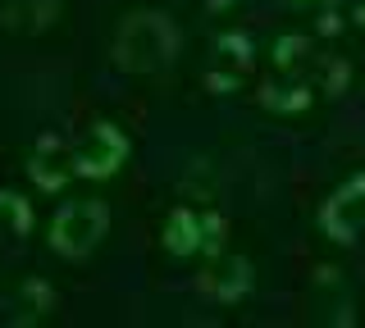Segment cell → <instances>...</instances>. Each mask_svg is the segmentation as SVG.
Instances as JSON below:
<instances>
[{"label": "cell", "instance_id": "obj_1", "mask_svg": "<svg viewBox=\"0 0 365 328\" xmlns=\"http://www.w3.org/2000/svg\"><path fill=\"white\" fill-rule=\"evenodd\" d=\"M178 55V28L160 9H133L114 28V64L123 73H160Z\"/></svg>", "mask_w": 365, "mask_h": 328}, {"label": "cell", "instance_id": "obj_2", "mask_svg": "<svg viewBox=\"0 0 365 328\" xmlns=\"http://www.w3.org/2000/svg\"><path fill=\"white\" fill-rule=\"evenodd\" d=\"M110 228V210L106 201L83 196V201H68L60 206V214L51 219V246L68 260H83L87 251H96V242Z\"/></svg>", "mask_w": 365, "mask_h": 328}, {"label": "cell", "instance_id": "obj_3", "mask_svg": "<svg viewBox=\"0 0 365 328\" xmlns=\"http://www.w3.org/2000/svg\"><path fill=\"white\" fill-rule=\"evenodd\" d=\"M224 242V219L215 210H187L178 206L165 223V246L174 255H197V251H220Z\"/></svg>", "mask_w": 365, "mask_h": 328}, {"label": "cell", "instance_id": "obj_4", "mask_svg": "<svg viewBox=\"0 0 365 328\" xmlns=\"http://www.w3.org/2000/svg\"><path fill=\"white\" fill-rule=\"evenodd\" d=\"M73 160H78V178H110L128 160V137L114 123H96L73 142Z\"/></svg>", "mask_w": 365, "mask_h": 328}, {"label": "cell", "instance_id": "obj_5", "mask_svg": "<svg viewBox=\"0 0 365 328\" xmlns=\"http://www.w3.org/2000/svg\"><path fill=\"white\" fill-rule=\"evenodd\" d=\"M361 223H365V174H351L347 183L319 206V228L334 237V242L347 246V242H356Z\"/></svg>", "mask_w": 365, "mask_h": 328}, {"label": "cell", "instance_id": "obj_6", "mask_svg": "<svg viewBox=\"0 0 365 328\" xmlns=\"http://www.w3.org/2000/svg\"><path fill=\"white\" fill-rule=\"evenodd\" d=\"M311 69L306 64H274L269 78L260 83V105L274 110V115H302L311 105Z\"/></svg>", "mask_w": 365, "mask_h": 328}, {"label": "cell", "instance_id": "obj_7", "mask_svg": "<svg viewBox=\"0 0 365 328\" xmlns=\"http://www.w3.org/2000/svg\"><path fill=\"white\" fill-rule=\"evenodd\" d=\"M251 64H256L251 60V37L247 32H224V37H215V60L205 83H210V92H237Z\"/></svg>", "mask_w": 365, "mask_h": 328}, {"label": "cell", "instance_id": "obj_8", "mask_svg": "<svg viewBox=\"0 0 365 328\" xmlns=\"http://www.w3.org/2000/svg\"><path fill=\"white\" fill-rule=\"evenodd\" d=\"M32 183L41 191H60L64 183H73L78 178V160H73V142L68 137H41V146L32 151V164H28Z\"/></svg>", "mask_w": 365, "mask_h": 328}, {"label": "cell", "instance_id": "obj_9", "mask_svg": "<svg viewBox=\"0 0 365 328\" xmlns=\"http://www.w3.org/2000/svg\"><path fill=\"white\" fill-rule=\"evenodd\" d=\"M251 287V265L242 255H220L210 260V269L201 274V292L215 301H237Z\"/></svg>", "mask_w": 365, "mask_h": 328}, {"label": "cell", "instance_id": "obj_10", "mask_svg": "<svg viewBox=\"0 0 365 328\" xmlns=\"http://www.w3.org/2000/svg\"><path fill=\"white\" fill-rule=\"evenodd\" d=\"M55 18H60V0H14V5H5L0 23H5V32H14V37H37Z\"/></svg>", "mask_w": 365, "mask_h": 328}, {"label": "cell", "instance_id": "obj_11", "mask_svg": "<svg viewBox=\"0 0 365 328\" xmlns=\"http://www.w3.org/2000/svg\"><path fill=\"white\" fill-rule=\"evenodd\" d=\"M0 233L9 237H28L32 233V206L19 191H0Z\"/></svg>", "mask_w": 365, "mask_h": 328}, {"label": "cell", "instance_id": "obj_12", "mask_svg": "<svg viewBox=\"0 0 365 328\" xmlns=\"http://www.w3.org/2000/svg\"><path fill=\"white\" fill-rule=\"evenodd\" d=\"M55 305V292L46 287V282H23V297H19V314H14V324H28V319H37V314H46Z\"/></svg>", "mask_w": 365, "mask_h": 328}, {"label": "cell", "instance_id": "obj_13", "mask_svg": "<svg viewBox=\"0 0 365 328\" xmlns=\"http://www.w3.org/2000/svg\"><path fill=\"white\" fill-rule=\"evenodd\" d=\"M311 55V41L306 37H279L274 41V64H306Z\"/></svg>", "mask_w": 365, "mask_h": 328}, {"label": "cell", "instance_id": "obj_14", "mask_svg": "<svg viewBox=\"0 0 365 328\" xmlns=\"http://www.w3.org/2000/svg\"><path fill=\"white\" fill-rule=\"evenodd\" d=\"M338 28H342V23H338V14H324V18H319V32H324V37H334Z\"/></svg>", "mask_w": 365, "mask_h": 328}]
</instances>
